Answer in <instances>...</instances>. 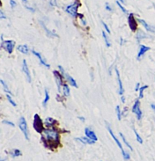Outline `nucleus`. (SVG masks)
<instances>
[{
    "mask_svg": "<svg viewBox=\"0 0 155 161\" xmlns=\"http://www.w3.org/2000/svg\"><path fill=\"white\" fill-rule=\"evenodd\" d=\"M132 112L137 115V119L138 120H141L142 118V110L140 108V101L139 100H137L133 105V107H132Z\"/></svg>",
    "mask_w": 155,
    "mask_h": 161,
    "instance_id": "obj_7",
    "label": "nucleus"
},
{
    "mask_svg": "<svg viewBox=\"0 0 155 161\" xmlns=\"http://www.w3.org/2000/svg\"><path fill=\"white\" fill-rule=\"evenodd\" d=\"M6 98H7L8 101L11 103V105H13V106H17V104L15 103V101L13 100V98H12V94H11V93H6Z\"/></svg>",
    "mask_w": 155,
    "mask_h": 161,
    "instance_id": "obj_28",
    "label": "nucleus"
},
{
    "mask_svg": "<svg viewBox=\"0 0 155 161\" xmlns=\"http://www.w3.org/2000/svg\"><path fill=\"white\" fill-rule=\"evenodd\" d=\"M140 84L139 83H137L136 84V87H135V91L136 92H138V91H139V89H140Z\"/></svg>",
    "mask_w": 155,
    "mask_h": 161,
    "instance_id": "obj_39",
    "label": "nucleus"
},
{
    "mask_svg": "<svg viewBox=\"0 0 155 161\" xmlns=\"http://www.w3.org/2000/svg\"><path fill=\"white\" fill-rule=\"evenodd\" d=\"M34 129L37 133H42L45 130L43 126V122L40 117V115L37 114H35L34 115Z\"/></svg>",
    "mask_w": 155,
    "mask_h": 161,
    "instance_id": "obj_2",
    "label": "nucleus"
},
{
    "mask_svg": "<svg viewBox=\"0 0 155 161\" xmlns=\"http://www.w3.org/2000/svg\"><path fill=\"white\" fill-rule=\"evenodd\" d=\"M63 76H65V78H66V80L68 81V83L71 85V86H73V87H75V88H78V85H77V82H76V80L72 78V77H71L69 74H67L66 72L63 74Z\"/></svg>",
    "mask_w": 155,
    "mask_h": 161,
    "instance_id": "obj_16",
    "label": "nucleus"
},
{
    "mask_svg": "<svg viewBox=\"0 0 155 161\" xmlns=\"http://www.w3.org/2000/svg\"><path fill=\"white\" fill-rule=\"evenodd\" d=\"M44 93H45V98H44V100H43V101H42V106L45 107L47 106V103L49 102V99H50V97H49V90L46 88L44 90Z\"/></svg>",
    "mask_w": 155,
    "mask_h": 161,
    "instance_id": "obj_20",
    "label": "nucleus"
},
{
    "mask_svg": "<svg viewBox=\"0 0 155 161\" xmlns=\"http://www.w3.org/2000/svg\"><path fill=\"white\" fill-rule=\"evenodd\" d=\"M123 158H124V159H126V160H127V159L129 160V159L131 158V156H130V154H129L128 152H127V151H126V152H125L124 154H123Z\"/></svg>",
    "mask_w": 155,
    "mask_h": 161,
    "instance_id": "obj_35",
    "label": "nucleus"
},
{
    "mask_svg": "<svg viewBox=\"0 0 155 161\" xmlns=\"http://www.w3.org/2000/svg\"><path fill=\"white\" fill-rule=\"evenodd\" d=\"M10 5L12 8H14L16 6V2L14 1V0H10Z\"/></svg>",
    "mask_w": 155,
    "mask_h": 161,
    "instance_id": "obj_38",
    "label": "nucleus"
},
{
    "mask_svg": "<svg viewBox=\"0 0 155 161\" xmlns=\"http://www.w3.org/2000/svg\"><path fill=\"white\" fill-rule=\"evenodd\" d=\"M128 24H129V26L132 32H135L137 30V26H138V25H137V20L135 19L133 13H130L128 16Z\"/></svg>",
    "mask_w": 155,
    "mask_h": 161,
    "instance_id": "obj_9",
    "label": "nucleus"
},
{
    "mask_svg": "<svg viewBox=\"0 0 155 161\" xmlns=\"http://www.w3.org/2000/svg\"><path fill=\"white\" fill-rule=\"evenodd\" d=\"M105 7H106V9H107V11H108V12H112V8H111V6H110V5H109V4H108V3H106Z\"/></svg>",
    "mask_w": 155,
    "mask_h": 161,
    "instance_id": "obj_36",
    "label": "nucleus"
},
{
    "mask_svg": "<svg viewBox=\"0 0 155 161\" xmlns=\"http://www.w3.org/2000/svg\"><path fill=\"white\" fill-rule=\"evenodd\" d=\"M146 88H148V85H146L140 87V89H139V99H142V98L144 97V91Z\"/></svg>",
    "mask_w": 155,
    "mask_h": 161,
    "instance_id": "obj_30",
    "label": "nucleus"
},
{
    "mask_svg": "<svg viewBox=\"0 0 155 161\" xmlns=\"http://www.w3.org/2000/svg\"><path fill=\"white\" fill-rule=\"evenodd\" d=\"M57 123V122L56 120H55V119L51 118V117H48L46 120H45V124H46L49 128H50V127H54Z\"/></svg>",
    "mask_w": 155,
    "mask_h": 161,
    "instance_id": "obj_18",
    "label": "nucleus"
},
{
    "mask_svg": "<svg viewBox=\"0 0 155 161\" xmlns=\"http://www.w3.org/2000/svg\"><path fill=\"white\" fill-rule=\"evenodd\" d=\"M139 22L142 24V26H143L144 28H145V30H146V31L155 34V28H154V26H150L148 23H146V22H145V21L144 20H141V19H139Z\"/></svg>",
    "mask_w": 155,
    "mask_h": 161,
    "instance_id": "obj_15",
    "label": "nucleus"
},
{
    "mask_svg": "<svg viewBox=\"0 0 155 161\" xmlns=\"http://www.w3.org/2000/svg\"><path fill=\"white\" fill-rule=\"evenodd\" d=\"M10 154H11V156L13 157V158H16V157H20L21 155H22V153H21V151L19 150V149H15V150H13L11 152H10Z\"/></svg>",
    "mask_w": 155,
    "mask_h": 161,
    "instance_id": "obj_22",
    "label": "nucleus"
},
{
    "mask_svg": "<svg viewBox=\"0 0 155 161\" xmlns=\"http://www.w3.org/2000/svg\"><path fill=\"white\" fill-rule=\"evenodd\" d=\"M107 129H108V132H109V134H110V135H111V137H113V139L115 140V142L116 143V145H118V147H119L120 148V150H121V151H122V154H124L125 152H126V151L123 150V145H121V143H120V141L119 140H118L117 139V137L114 135V133H113V130L111 129V128L110 127H109V125L108 124H107Z\"/></svg>",
    "mask_w": 155,
    "mask_h": 161,
    "instance_id": "obj_10",
    "label": "nucleus"
},
{
    "mask_svg": "<svg viewBox=\"0 0 155 161\" xmlns=\"http://www.w3.org/2000/svg\"><path fill=\"white\" fill-rule=\"evenodd\" d=\"M78 119H80V120H81V121H83V122H84V121H85V119H84V118H83V117H78Z\"/></svg>",
    "mask_w": 155,
    "mask_h": 161,
    "instance_id": "obj_43",
    "label": "nucleus"
},
{
    "mask_svg": "<svg viewBox=\"0 0 155 161\" xmlns=\"http://www.w3.org/2000/svg\"><path fill=\"white\" fill-rule=\"evenodd\" d=\"M0 16H1V19H5V18H6L3 11H1V12H0Z\"/></svg>",
    "mask_w": 155,
    "mask_h": 161,
    "instance_id": "obj_40",
    "label": "nucleus"
},
{
    "mask_svg": "<svg viewBox=\"0 0 155 161\" xmlns=\"http://www.w3.org/2000/svg\"><path fill=\"white\" fill-rule=\"evenodd\" d=\"M49 4L51 6H56L57 5V0H49Z\"/></svg>",
    "mask_w": 155,
    "mask_h": 161,
    "instance_id": "obj_37",
    "label": "nucleus"
},
{
    "mask_svg": "<svg viewBox=\"0 0 155 161\" xmlns=\"http://www.w3.org/2000/svg\"><path fill=\"white\" fill-rule=\"evenodd\" d=\"M115 74H116L117 82H118V85H119V94H120L121 96H123L124 90H123V85L122 80H121V78H120V72H119V70H118L117 68H115Z\"/></svg>",
    "mask_w": 155,
    "mask_h": 161,
    "instance_id": "obj_12",
    "label": "nucleus"
},
{
    "mask_svg": "<svg viewBox=\"0 0 155 161\" xmlns=\"http://www.w3.org/2000/svg\"><path fill=\"white\" fill-rule=\"evenodd\" d=\"M26 1L27 0H22V2H24V3H26Z\"/></svg>",
    "mask_w": 155,
    "mask_h": 161,
    "instance_id": "obj_45",
    "label": "nucleus"
},
{
    "mask_svg": "<svg viewBox=\"0 0 155 161\" xmlns=\"http://www.w3.org/2000/svg\"><path fill=\"white\" fill-rule=\"evenodd\" d=\"M146 37V34H145L143 31H141V30H139V32H138V34H137V39H138V41L139 42L141 40H143L144 38H145Z\"/></svg>",
    "mask_w": 155,
    "mask_h": 161,
    "instance_id": "obj_23",
    "label": "nucleus"
},
{
    "mask_svg": "<svg viewBox=\"0 0 155 161\" xmlns=\"http://www.w3.org/2000/svg\"><path fill=\"white\" fill-rule=\"evenodd\" d=\"M119 135H120V137H122V139H123V143H124V144L126 145V146H127V147H128V148H129V149H130L131 150H133V148L131 147V145L129 144V143H128V142H127V140H126L125 137L123 136V134L120 132V133H119Z\"/></svg>",
    "mask_w": 155,
    "mask_h": 161,
    "instance_id": "obj_25",
    "label": "nucleus"
},
{
    "mask_svg": "<svg viewBox=\"0 0 155 161\" xmlns=\"http://www.w3.org/2000/svg\"><path fill=\"white\" fill-rule=\"evenodd\" d=\"M63 92L65 96H66V97L70 96V88H69L67 84H63Z\"/></svg>",
    "mask_w": 155,
    "mask_h": 161,
    "instance_id": "obj_24",
    "label": "nucleus"
},
{
    "mask_svg": "<svg viewBox=\"0 0 155 161\" xmlns=\"http://www.w3.org/2000/svg\"><path fill=\"white\" fill-rule=\"evenodd\" d=\"M133 131H134V133H135V136H136L137 141H138V142L139 143V144H141V145H142V144H143V139H142V137L139 136V134L138 132H137V130H136L135 129H134V130H133Z\"/></svg>",
    "mask_w": 155,
    "mask_h": 161,
    "instance_id": "obj_31",
    "label": "nucleus"
},
{
    "mask_svg": "<svg viewBox=\"0 0 155 161\" xmlns=\"http://www.w3.org/2000/svg\"><path fill=\"white\" fill-rule=\"evenodd\" d=\"M151 107H152V109L153 111H155V104L152 103V104H151Z\"/></svg>",
    "mask_w": 155,
    "mask_h": 161,
    "instance_id": "obj_41",
    "label": "nucleus"
},
{
    "mask_svg": "<svg viewBox=\"0 0 155 161\" xmlns=\"http://www.w3.org/2000/svg\"><path fill=\"white\" fill-rule=\"evenodd\" d=\"M19 127L21 130V132L23 133L24 137H26V140H29V130H28V128H27V123H26V121L25 119V117L21 116L19 120Z\"/></svg>",
    "mask_w": 155,
    "mask_h": 161,
    "instance_id": "obj_3",
    "label": "nucleus"
},
{
    "mask_svg": "<svg viewBox=\"0 0 155 161\" xmlns=\"http://www.w3.org/2000/svg\"><path fill=\"white\" fill-rule=\"evenodd\" d=\"M3 123H4V124H7V125H10V126H12V127H14V126H15V124H14L13 122H9V121H6V120H4V121H3Z\"/></svg>",
    "mask_w": 155,
    "mask_h": 161,
    "instance_id": "obj_33",
    "label": "nucleus"
},
{
    "mask_svg": "<svg viewBox=\"0 0 155 161\" xmlns=\"http://www.w3.org/2000/svg\"><path fill=\"white\" fill-rule=\"evenodd\" d=\"M42 28L45 29V31H46V33L48 34V35L49 36H50V37H58V35L56 34V33H54V32H52V31H50V30H49L48 28H47V26H45V24H43V23H42Z\"/></svg>",
    "mask_w": 155,
    "mask_h": 161,
    "instance_id": "obj_21",
    "label": "nucleus"
},
{
    "mask_svg": "<svg viewBox=\"0 0 155 161\" xmlns=\"http://www.w3.org/2000/svg\"><path fill=\"white\" fill-rule=\"evenodd\" d=\"M76 140L78 141H80L81 143H83V144H87V145H94L95 144V141L90 139L89 137H79V138H76Z\"/></svg>",
    "mask_w": 155,
    "mask_h": 161,
    "instance_id": "obj_17",
    "label": "nucleus"
},
{
    "mask_svg": "<svg viewBox=\"0 0 155 161\" xmlns=\"http://www.w3.org/2000/svg\"><path fill=\"white\" fill-rule=\"evenodd\" d=\"M85 134H86V136L87 137H89L90 139H92V140H94L95 142L98 140V137L96 136V134L92 129H90L89 128H86L85 129Z\"/></svg>",
    "mask_w": 155,
    "mask_h": 161,
    "instance_id": "obj_14",
    "label": "nucleus"
},
{
    "mask_svg": "<svg viewBox=\"0 0 155 161\" xmlns=\"http://www.w3.org/2000/svg\"><path fill=\"white\" fill-rule=\"evenodd\" d=\"M53 74L55 76V78H56V82H57V89L58 92H61V86H63V78H65V76H63L62 73H60L57 70H54Z\"/></svg>",
    "mask_w": 155,
    "mask_h": 161,
    "instance_id": "obj_6",
    "label": "nucleus"
},
{
    "mask_svg": "<svg viewBox=\"0 0 155 161\" xmlns=\"http://www.w3.org/2000/svg\"><path fill=\"white\" fill-rule=\"evenodd\" d=\"M121 97H122V101L124 103V102H125V98H124L123 96H121Z\"/></svg>",
    "mask_w": 155,
    "mask_h": 161,
    "instance_id": "obj_42",
    "label": "nucleus"
},
{
    "mask_svg": "<svg viewBox=\"0 0 155 161\" xmlns=\"http://www.w3.org/2000/svg\"><path fill=\"white\" fill-rule=\"evenodd\" d=\"M22 71L26 76L27 82L30 83L31 82V75H30V70H29L28 65H27L26 60H23V62H22Z\"/></svg>",
    "mask_w": 155,
    "mask_h": 161,
    "instance_id": "obj_8",
    "label": "nucleus"
},
{
    "mask_svg": "<svg viewBox=\"0 0 155 161\" xmlns=\"http://www.w3.org/2000/svg\"><path fill=\"white\" fill-rule=\"evenodd\" d=\"M116 5H118V6H119V8L121 9V10L123 11V12H124V13H127V11H126V9L121 5V2L120 1H116Z\"/></svg>",
    "mask_w": 155,
    "mask_h": 161,
    "instance_id": "obj_32",
    "label": "nucleus"
},
{
    "mask_svg": "<svg viewBox=\"0 0 155 161\" xmlns=\"http://www.w3.org/2000/svg\"><path fill=\"white\" fill-rule=\"evenodd\" d=\"M102 36H103V39H104V41H105V43H106L107 47L109 48V47L111 46V43H110V41H109L108 37L107 36V34H106V32H105V31H102Z\"/></svg>",
    "mask_w": 155,
    "mask_h": 161,
    "instance_id": "obj_26",
    "label": "nucleus"
},
{
    "mask_svg": "<svg viewBox=\"0 0 155 161\" xmlns=\"http://www.w3.org/2000/svg\"><path fill=\"white\" fill-rule=\"evenodd\" d=\"M102 25H103V26H104V28L106 29L107 33H108V34H110L111 32H110V29H109V28H108V25H107V24H106L105 22H103V21H102Z\"/></svg>",
    "mask_w": 155,
    "mask_h": 161,
    "instance_id": "obj_34",
    "label": "nucleus"
},
{
    "mask_svg": "<svg viewBox=\"0 0 155 161\" xmlns=\"http://www.w3.org/2000/svg\"><path fill=\"white\" fill-rule=\"evenodd\" d=\"M79 6V3L78 2H75L73 4H71L70 5H68L65 9V12L67 13H69L71 16L72 17H76L78 15V7Z\"/></svg>",
    "mask_w": 155,
    "mask_h": 161,
    "instance_id": "obj_5",
    "label": "nucleus"
},
{
    "mask_svg": "<svg viewBox=\"0 0 155 161\" xmlns=\"http://www.w3.org/2000/svg\"><path fill=\"white\" fill-rule=\"evenodd\" d=\"M118 1H120L122 4H123V3H124V0H118Z\"/></svg>",
    "mask_w": 155,
    "mask_h": 161,
    "instance_id": "obj_44",
    "label": "nucleus"
},
{
    "mask_svg": "<svg viewBox=\"0 0 155 161\" xmlns=\"http://www.w3.org/2000/svg\"><path fill=\"white\" fill-rule=\"evenodd\" d=\"M115 112H116V114H117L118 121H121V119H122V114H121V109H120V106H115Z\"/></svg>",
    "mask_w": 155,
    "mask_h": 161,
    "instance_id": "obj_29",
    "label": "nucleus"
},
{
    "mask_svg": "<svg viewBox=\"0 0 155 161\" xmlns=\"http://www.w3.org/2000/svg\"><path fill=\"white\" fill-rule=\"evenodd\" d=\"M17 49L20 53L25 54V55H27L29 52V49H28V46L27 45H19Z\"/></svg>",
    "mask_w": 155,
    "mask_h": 161,
    "instance_id": "obj_19",
    "label": "nucleus"
},
{
    "mask_svg": "<svg viewBox=\"0 0 155 161\" xmlns=\"http://www.w3.org/2000/svg\"><path fill=\"white\" fill-rule=\"evenodd\" d=\"M150 49H151V48L148 47V46L143 45V44H142V45H140L139 50V53H138V60H140L141 57H142L147 51H149Z\"/></svg>",
    "mask_w": 155,
    "mask_h": 161,
    "instance_id": "obj_13",
    "label": "nucleus"
},
{
    "mask_svg": "<svg viewBox=\"0 0 155 161\" xmlns=\"http://www.w3.org/2000/svg\"><path fill=\"white\" fill-rule=\"evenodd\" d=\"M32 53L34 54V56H35L36 57H37L38 59H39V61H40V62H41V64L44 66V67H46L47 69H49V67H50V65L48 64V62H46V61H45L44 60V58L42 57V55H41V54L39 53V52H37V51H36V50H34V49H33L32 50Z\"/></svg>",
    "mask_w": 155,
    "mask_h": 161,
    "instance_id": "obj_11",
    "label": "nucleus"
},
{
    "mask_svg": "<svg viewBox=\"0 0 155 161\" xmlns=\"http://www.w3.org/2000/svg\"><path fill=\"white\" fill-rule=\"evenodd\" d=\"M16 42L13 40H9V41H2L1 43V47L6 51L8 52V54H12L13 51V49L15 47Z\"/></svg>",
    "mask_w": 155,
    "mask_h": 161,
    "instance_id": "obj_4",
    "label": "nucleus"
},
{
    "mask_svg": "<svg viewBox=\"0 0 155 161\" xmlns=\"http://www.w3.org/2000/svg\"><path fill=\"white\" fill-rule=\"evenodd\" d=\"M42 141L46 148L51 150H56L59 145V134L57 129L50 127L48 129H45L42 134Z\"/></svg>",
    "mask_w": 155,
    "mask_h": 161,
    "instance_id": "obj_1",
    "label": "nucleus"
},
{
    "mask_svg": "<svg viewBox=\"0 0 155 161\" xmlns=\"http://www.w3.org/2000/svg\"><path fill=\"white\" fill-rule=\"evenodd\" d=\"M0 81H1V85H2V86H3L4 91H5L6 93H11V94H12V93H11V91H10V89H9V87L7 86V85L5 83L4 80H3V79H1V80H0Z\"/></svg>",
    "mask_w": 155,
    "mask_h": 161,
    "instance_id": "obj_27",
    "label": "nucleus"
}]
</instances>
